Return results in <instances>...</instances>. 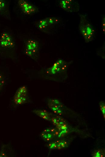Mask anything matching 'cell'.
Segmentation results:
<instances>
[{
	"label": "cell",
	"instance_id": "cell-14",
	"mask_svg": "<svg viewBox=\"0 0 105 157\" xmlns=\"http://www.w3.org/2000/svg\"><path fill=\"white\" fill-rule=\"evenodd\" d=\"M105 149H99L95 150L92 154V157H104Z\"/></svg>",
	"mask_w": 105,
	"mask_h": 157
},
{
	"label": "cell",
	"instance_id": "cell-13",
	"mask_svg": "<svg viewBox=\"0 0 105 157\" xmlns=\"http://www.w3.org/2000/svg\"><path fill=\"white\" fill-rule=\"evenodd\" d=\"M46 18L50 26L58 24L60 22V20L58 18L49 17Z\"/></svg>",
	"mask_w": 105,
	"mask_h": 157
},
{
	"label": "cell",
	"instance_id": "cell-18",
	"mask_svg": "<svg viewBox=\"0 0 105 157\" xmlns=\"http://www.w3.org/2000/svg\"><path fill=\"white\" fill-rule=\"evenodd\" d=\"M49 148L50 149H55L57 148V143L53 142L49 144L48 146Z\"/></svg>",
	"mask_w": 105,
	"mask_h": 157
},
{
	"label": "cell",
	"instance_id": "cell-20",
	"mask_svg": "<svg viewBox=\"0 0 105 157\" xmlns=\"http://www.w3.org/2000/svg\"><path fill=\"white\" fill-rule=\"evenodd\" d=\"M51 120L53 123V124L54 125H56L57 123L58 122V120L56 118L52 117Z\"/></svg>",
	"mask_w": 105,
	"mask_h": 157
},
{
	"label": "cell",
	"instance_id": "cell-2",
	"mask_svg": "<svg viewBox=\"0 0 105 157\" xmlns=\"http://www.w3.org/2000/svg\"><path fill=\"white\" fill-rule=\"evenodd\" d=\"M28 96V91L27 87L23 85L19 87L16 91L14 95L13 100L14 103L17 105L25 103Z\"/></svg>",
	"mask_w": 105,
	"mask_h": 157
},
{
	"label": "cell",
	"instance_id": "cell-17",
	"mask_svg": "<svg viewBox=\"0 0 105 157\" xmlns=\"http://www.w3.org/2000/svg\"><path fill=\"white\" fill-rule=\"evenodd\" d=\"M5 79L0 74V90L5 85Z\"/></svg>",
	"mask_w": 105,
	"mask_h": 157
},
{
	"label": "cell",
	"instance_id": "cell-7",
	"mask_svg": "<svg viewBox=\"0 0 105 157\" xmlns=\"http://www.w3.org/2000/svg\"><path fill=\"white\" fill-rule=\"evenodd\" d=\"M48 105L54 113L59 115L62 114L63 105L59 101L56 99H50L48 101Z\"/></svg>",
	"mask_w": 105,
	"mask_h": 157
},
{
	"label": "cell",
	"instance_id": "cell-5",
	"mask_svg": "<svg viewBox=\"0 0 105 157\" xmlns=\"http://www.w3.org/2000/svg\"><path fill=\"white\" fill-rule=\"evenodd\" d=\"M38 43L33 39H30L26 42L24 52L26 55L30 57H33L38 51Z\"/></svg>",
	"mask_w": 105,
	"mask_h": 157
},
{
	"label": "cell",
	"instance_id": "cell-16",
	"mask_svg": "<svg viewBox=\"0 0 105 157\" xmlns=\"http://www.w3.org/2000/svg\"><path fill=\"white\" fill-rule=\"evenodd\" d=\"M100 110L103 114V117L105 119V104L104 101H101L100 103Z\"/></svg>",
	"mask_w": 105,
	"mask_h": 157
},
{
	"label": "cell",
	"instance_id": "cell-9",
	"mask_svg": "<svg viewBox=\"0 0 105 157\" xmlns=\"http://www.w3.org/2000/svg\"><path fill=\"white\" fill-rule=\"evenodd\" d=\"M0 16L9 20H11L8 6L5 2L3 0H0Z\"/></svg>",
	"mask_w": 105,
	"mask_h": 157
},
{
	"label": "cell",
	"instance_id": "cell-12",
	"mask_svg": "<svg viewBox=\"0 0 105 157\" xmlns=\"http://www.w3.org/2000/svg\"><path fill=\"white\" fill-rule=\"evenodd\" d=\"M42 138L45 141H51L53 137V135L52 133L43 131L41 134Z\"/></svg>",
	"mask_w": 105,
	"mask_h": 157
},
{
	"label": "cell",
	"instance_id": "cell-3",
	"mask_svg": "<svg viewBox=\"0 0 105 157\" xmlns=\"http://www.w3.org/2000/svg\"><path fill=\"white\" fill-rule=\"evenodd\" d=\"M15 45V41L11 34L6 32L4 31L0 36V46L5 49L13 48Z\"/></svg>",
	"mask_w": 105,
	"mask_h": 157
},
{
	"label": "cell",
	"instance_id": "cell-1",
	"mask_svg": "<svg viewBox=\"0 0 105 157\" xmlns=\"http://www.w3.org/2000/svg\"><path fill=\"white\" fill-rule=\"evenodd\" d=\"M79 30L85 42L88 43L94 40V30L85 16L82 15H80Z\"/></svg>",
	"mask_w": 105,
	"mask_h": 157
},
{
	"label": "cell",
	"instance_id": "cell-8",
	"mask_svg": "<svg viewBox=\"0 0 105 157\" xmlns=\"http://www.w3.org/2000/svg\"><path fill=\"white\" fill-rule=\"evenodd\" d=\"M67 66L65 63L62 60H59L54 64L50 69L49 72L51 74H54L65 70Z\"/></svg>",
	"mask_w": 105,
	"mask_h": 157
},
{
	"label": "cell",
	"instance_id": "cell-19",
	"mask_svg": "<svg viewBox=\"0 0 105 157\" xmlns=\"http://www.w3.org/2000/svg\"><path fill=\"white\" fill-rule=\"evenodd\" d=\"M105 16H103L102 18V28L103 33L105 34Z\"/></svg>",
	"mask_w": 105,
	"mask_h": 157
},
{
	"label": "cell",
	"instance_id": "cell-11",
	"mask_svg": "<svg viewBox=\"0 0 105 157\" xmlns=\"http://www.w3.org/2000/svg\"><path fill=\"white\" fill-rule=\"evenodd\" d=\"M37 26L38 29L43 30H46L50 26L46 18L40 20Z\"/></svg>",
	"mask_w": 105,
	"mask_h": 157
},
{
	"label": "cell",
	"instance_id": "cell-4",
	"mask_svg": "<svg viewBox=\"0 0 105 157\" xmlns=\"http://www.w3.org/2000/svg\"><path fill=\"white\" fill-rule=\"evenodd\" d=\"M18 4L21 11L27 15H32L38 11V8L35 5L26 0H19Z\"/></svg>",
	"mask_w": 105,
	"mask_h": 157
},
{
	"label": "cell",
	"instance_id": "cell-6",
	"mask_svg": "<svg viewBox=\"0 0 105 157\" xmlns=\"http://www.w3.org/2000/svg\"><path fill=\"white\" fill-rule=\"evenodd\" d=\"M60 5L63 9L68 12H77L79 11V3L73 0H61Z\"/></svg>",
	"mask_w": 105,
	"mask_h": 157
},
{
	"label": "cell",
	"instance_id": "cell-10",
	"mask_svg": "<svg viewBox=\"0 0 105 157\" xmlns=\"http://www.w3.org/2000/svg\"><path fill=\"white\" fill-rule=\"evenodd\" d=\"M33 112L35 114L39 116L42 119L46 120H50V115L45 110H35Z\"/></svg>",
	"mask_w": 105,
	"mask_h": 157
},
{
	"label": "cell",
	"instance_id": "cell-15",
	"mask_svg": "<svg viewBox=\"0 0 105 157\" xmlns=\"http://www.w3.org/2000/svg\"><path fill=\"white\" fill-rule=\"evenodd\" d=\"M57 148L58 149H61L67 146V144L65 141H61L57 143Z\"/></svg>",
	"mask_w": 105,
	"mask_h": 157
}]
</instances>
